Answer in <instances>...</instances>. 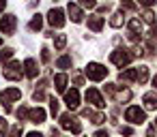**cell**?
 I'll return each mask as SVG.
<instances>
[{"instance_id": "obj_31", "label": "cell", "mask_w": 157, "mask_h": 137, "mask_svg": "<svg viewBox=\"0 0 157 137\" xmlns=\"http://www.w3.org/2000/svg\"><path fill=\"white\" fill-rule=\"evenodd\" d=\"M41 60H43V62H50V49H48V47L41 49Z\"/></svg>"}, {"instance_id": "obj_36", "label": "cell", "mask_w": 157, "mask_h": 137, "mask_svg": "<svg viewBox=\"0 0 157 137\" xmlns=\"http://www.w3.org/2000/svg\"><path fill=\"white\" fill-rule=\"evenodd\" d=\"M26 111H28L26 107H22V109H17V118H22V120H24V118H26Z\"/></svg>"}, {"instance_id": "obj_9", "label": "cell", "mask_w": 157, "mask_h": 137, "mask_svg": "<svg viewBox=\"0 0 157 137\" xmlns=\"http://www.w3.org/2000/svg\"><path fill=\"white\" fill-rule=\"evenodd\" d=\"M20 96H22L20 88H7V90H2V92H0V99H2V103H5V105H9V103L17 101Z\"/></svg>"}, {"instance_id": "obj_40", "label": "cell", "mask_w": 157, "mask_h": 137, "mask_svg": "<svg viewBox=\"0 0 157 137\" xmlns=\"http://www.w3.org/2000/svg\"><path fill=\"white\" fill-rule=\"evenodd\" d=\"M5 7H7V0H0V13L5 11Z\"/></svg>"}, {"instance_id": "obj_15", "label": "cell", "mask_w": 157, "mask_h": 137, "mask_svg": "<svg viewBox=\"0 0 157 137\" xmlns=\"http://www.w3.org/2000/svg\"><path fill=\"white\" fill-rule=\"evenodd\" d=\"M144 107H146L148 111L157 109V96H155V92H146V94H144Z\"/></svg>"}, {"instance_id": "obj_25", "label": "cell", "mask_w": 157, "mask_h": 137, "mask_svg": "<svg viewBox=\"0 0 157 137\" xmlns=\"http://www.w3.org/2000/svg\"><path fill=\"white\" fill-rule=\"evenodd\" d=\"M9 58H13V49H11V47H5L2 52H0V62H5V60H9Z\"/></svg>"}, {"instance_id": "obj_24", "label": "cell", "mask_w": 157, "mask_h": 137, "mask_svg": "<svg viewBox=\"0 0 157 137\" xmlns=\"http://www.w3.org/2000/svg\"><path fill=\"white\" fill-rule=\"evenodd\" d=\"M56 67H58V69H69V67H71V58H69V56L58 58V60H56Z\"/></svg>"}, {"instance_id": "obj_18", "label": "cell", "mask_w": 157, "mask_h": 137, "mask_svg": "<svg viewBox=\"0 0 157 137\" xmlns=\"http://www.w3.org/2000/svg\"><path fill=\"white\" fill-rule=\"evenodd\" d=\"M118 81H136V69H127L118 75Z\"/></svg>"}, {"instance_id": "obj_10", "label": "cell", "mask_w": 157, "mask_h": 137, "mask_svg": "<svg viewBox=\"0 0 157 137\" xmlns=\"http://www.w3.org/2000/svg\"><path fill=\"white\" fill-rule=\"evenodd\" d=\"M86 101H88L90 105H95V107H103V105H105L103 96H101L99 90H95V88H88V90H86Z\"/></svg>"}, {"instance_id": "obj_37", "label": "cell", "mask_w": 157, "mask_h": 137, "mask_svg": "<svg viewBox=\"0 0 157 137\" xmlns=\"http://www.w3.org/2000/svg\"><path fill=\"white\" fill-rule=\"evenodd\" d=\"M121 133H123V135H131V133H133V131H131V128H129V126H123V128H121Z\"/></svg>"}, {"instance_id": "obj_7", "label": "cell", "mask_w": 157, "mask_h": 137, "mask_svg": "<svg viewBox=\"0 0 157 137\" xmlns=\"http://www.w3.org/2000/svg\"><path fill=\"white\" fill-rule=\"evenodd\" d=\"M48 22L52 24V28H63V26H65V13H63L60 9H50Z\"/></svg>"}, {"instance_id": "obj_28", "label": "cell", "mask_w": 157, "mask_h": 137, "mask_svg": "<svg viewBox=\"0 0 157 137\" xmlns=\"http://www.w3.org/2000/svg\"><path fill=\"white\" fill-rule=\"evenodd\" d=\"M80 5L86 7V9H95L97 7V0H80Z\"/></svg>"}, {"instance_id": "obj_2", "label": "cell", "mask_w": 157, "mask_h": 137, "mask_svg": "<svg viewBox=\"0 0 157 137\" xmlns=\"http://www.w3.org/2000/svg\"><path fill=\"white\" fill-rule=\"evenodd\" d=\"M22 75H24V71H22V64H20V62H9V64L2 69V77H5V79L17 81V79H22Z\"/></svg>"}, {"instance_id": "obj_30", "label": "cell", "mask_w": 157, "mask_h": 137, "mask_svg": "<svg viewBox=\"0 0 157 137\" xmlns=\"http://www.w3.org/2000/svg\"><path fill=\"white\" fill-rule=\"evenodd\" d=\"M5 133H7V120L0 118V137H5Z\"/></svg>"}, {"instance_id": "obj_33", "label": "cell", "mask_w": 157, "mask_h": 137, "mask_svg": "<svg viewBox=\"0 0 157 137\" xmlns=\"http://www.w3.org/2000/svg\"><path fill=\"white\" fill-rule=\"evenodd\" d=\"M33 99H35V101H43V99H45V94H43V90H39V92H35V94H33Z\"/></svg>"}, {"instance_id": "obj_8", "label": "cell", "mask_w": 157, "mask_h": 137, "mask_svg": "<svg viewBox=\"0 0 157 137\" xmlns=\"http://www.w3.org/2000/svg\"><path fill=\"white\" fill-rule=\"evenodd\" d=\"M26 120H30V122H35V124L45 122V109H41V107H33V109H28V111H26Z\"/></svg>"}, {"instance_id": "obj_38", "label": "cell", "mask_w": 157, "mask_h": 137, "mask_svg": "<svg viewBox=\"0 0 157 137\" xmlns=\"http://www.w3.org/2000/svg\"><path fill=\"white\" fill-rule=\"evenodd\" d=\"M95 137H108V131H97Z\"/></svg>"}, {"instance_id": "obj_16", "label": "cell", "mask_w": 157, "mask_h": 137, "mask_svg": "<svg viewBox=\"0 0 157 137\" xmlns=\"http://www.w3.org/2000/svg\"><path fill=\"white\" fill-rule=\"evenodd\" d=\"M54 88H56L58 92H65V90H67V75H65V73H60V75L54 77Z\"/></svg>"}, {"instance_id": "obj_26", "label": "cell", "mask_w": 157, "mask_h": 137, "mask_svg": "<svg viewBox=\"0 0 157 137\" xmlns=\"http://www.w3.org/2000/svg\"><path fill=\"white\" fill-rule=\"evenodd\" d=\"M50 114H52V116H56V114H58V101H56L54 96L50 99Z\"/></svg>"}, {"instance_id": "obj_6", "label": "cell", "mask_w": 157, "mask_h": 137, "mask_svg": "<svg viewBox=\"0 0 157 137\" xmlns=\"http://www.w3.org/2000/svg\"><path fill=\"white\" fill-rule=\"evenodd\" d=\"M60 126L67 128V131H71V133H82V124H80L71 114H63V116H60Z\"/></svg>"}, {"instance_id": "obj_3", "label": "cell", "mask_w": 157, "mask_h": 137, "mask_svg": "<svg viewBox=\"0 0 157 137\" xmlns=\"http://www.w3.org/2000/svg\"><path fill=\"white\" fill-rule=\"evenodd\" d=\"M129 60H131V54H129L127 49H114V52L110 54V62H112V64H116L118 69L127 67V64H129Z\"/></svg>"}, {"instance_id": "obj_20", "label": "cell", "mask_w": 157, "mask_h": 137, "mask_svg": "<svg viewBox=\"0 0 157 137\" xmlns=\"http://www.w3.org/2000/svg\"><path fill=\"white\" fill-rule=\"evenodd\" d=\"M41 26H43V17H41V15H35V17L30 20V24H28V28H30V30H35V32H37V30H41Z\"/></svg>"}, {"instance_id": "obj_29", "label": "cell", "mask_w": 157, "mask_h": 137, "mask_svg": "<svg viewBox=\"0 0 157 137\" xmlns=\"http://www.w3.org/2000/svg\"><path fill=\"white\" fill-rule=\"evenodd\" d=\"M11 137H22V126H20V124H15V126L11 128Z\"/></svg>"}, {"instance_id": "obj_12", "label": "cell", "mask_w": 157, "mask_h": 137, "mask_svg": "<svg viewBox=\"0 0 157 137\" xmlns=\"http://www.w3.org/2000/svg\"><path fill=\"white\" fill-rule=\"evenodd\" d=\"M67 13H69V17H71L75 24H80V22L84 20V13H82V9H80L75 2H69V7H67Z\"/></svg>"}, {"instance_id": "obj_19", "label": "cell", "mask_w": 157, "mask_h": 137, "mask_svg": "<svg viewBox=\"0 0 157 137\" xmlns=\"http://www.w3.org/2000/svg\"><path fill=\"white\" fill-rule=\"evenodd\" d=\"M123 22H125V15H123V13H114L112 20H110V26H112V28H121Z\"/></svg>"}, {"instance_id": "obj_32", "label": "cell", "mask_w": 157, "mask_h": 137, "mask_svg": "<svg viewBox=\"0 0 157 137\" xmlns=\"http://www.w3.org/2000/svg\"><path fill=\"white\" fill-rule=\"evenodd\" d=\"M73 81H75V86H82V84H84V77H82L80 73H75V75H73Z\"/></svg>"}, {"instance_id": "obj_17", "label": "cell", "mask_w": 157, "mask_h": 137, "mask_svg": "<svg viewBox=\"0 0 157 137\" xmlns=\"http://www.w3.org/2000/svg\"><path fill=\"white\" fill-rule=\"evenodd\" d=\"M146 79H148V67H138L136 69V81L144 84Z\"/></svg>"}, {"instance_id": "obj_13", "label": "cell", "mask_w": 157, "mask_h": 137, "mask_svg": "<svg viewBox=\"0 0 157 137\" xmlns=\"http://www.w3.org/2000/svg\"><path fill=\"white\" fill-rule=\"evenodd\" d=\"M24 73L28 75V77H37L39 75V69H37V62H35V58H26V62H24Z\"/></svg>"}, {"instance_id": "obj_41", "label": "cell", "mask_w": 157, "mask_h": 137, "mask_svg": "<svg viewBox=\"0 0 157 137\" xmlns=\"http://www.w3.org/2000/svg\"><path fill=\"white\" fill-rule=\"evenodd\" d=\"M0 45H2V39H0Z\"/></svg>"}, {"instance_id": "obj_23", "label": "cell", "mask_w": 157, "mask_h": 137, "mask_svg": "<svg viewBox=\"0 0 157 137\" xmlns=\"http://www.w3.org/2000/svg\"><path fill=\"white\" fill-rule=\"evenodd\" d=\"M65 45H67V37H65V34H56V39H54V47H56V49H63Z\"/></svg>"}, {"instance_id": "obj_39", "label": "cell", "mask_w": 157, "mask_h": 137, "mask_svg": "<svg viewBox=\"0 0 157 137\" xmlns=\"http://www.w3.org/2000/svg\"><path fill=\"white\" fill-rule=\"evenodd\" d=\"M26 137H43V135H41V133H37V131H33V133H28Z\"/></svg>"}, {"instance_id": "obj_5", "label": "cell", "mask_w": 157, "mask_h": 137, "mask_svg": "<svg viewBox=\"0 0 157 137\" xmlns=\"http://www.w3.org/2000/svg\"><path fill=\"white\" fill-rule=\"evenodd\" d=\"M125 120H129L131 124H142L144 120H146V114H144V109H140V107H127V111H125Z\"/></svg>"}, {"instance_id": "obj_34", "label": "cell", "mask_w": 157, "mask_h": 137, "mask_svg": "<svg viewBox=\"0 0 157 137\" xmlns=\"http://www.w3.org/2000/svg\"><path fill=\"white\" fill-rule=\"evenodd\" d=\"M138 2H140L142 7H153V5H155V0H138Z\"/></svg>"}, {"instance_id": "obj_4", "label": "cell", "mask_w": 157, "mask_h": 137, "mask_svg": "<svg viewBox=\"0 0 157 137\" xmlns=\"http://www.w3.org/2000/svg\"><path fill=\"white\" fill-rule=\"evenodd\" d=\"M17 28V17L15 15H2V20H0V32L11 37Z\"/></svg>"}, {"instance_id": "obj_21", "label": "cell", "mask_w": 157, "mask_h": 137, "mask_svg": "<svg viewBox=\"0 0 157 137\" xmlns=\"http://www.w3.org/2000/svg\"><path fill=\"white\" fill-rule=\"evenodd\" d=\"M116 101H118V103H127V101H131V90L116 92Z\"/></svg>"}, {"instance_id": "obj_27", "label": "cell", "mask_w": 157, "mask_h": 137, "mask_svg": "<svg viewBox=\"0 0 157 137\" xmlns=\"http://www.w3.org/2000/svg\"><path fill=\"white\" fill-rule=\"evenodd\" d=\"M142 17H144V22H146V24H151V26H153L155 15H153V11H151V9H148V11H144V15H142Z\"/></svg>"}, {"instance_id": "obj_14", "label": "cell", "mask_w": 157, "mask_h": 137, "mask_svg": "<svg viewBox=\"0 0 157 137\" xmlns=\"http://www.w3.org/2000/svg\"><path fill=\"white\" fill-rule=\"evenodd\" d=\"M88 28H90L93 32H101V28H103V20H101L99 15L88 17Z\"/></svg>"}, {"instance_id": "obj_1", "label": "cell", "mask_w": 157, "mask_h": 137, "mask_svg": "<svg viewBox=\"0 0 157 137\" xmlns=\"http://www.w3.org/2000/svg\"><path fill=\"white\" fill-rule=\"evenodd\" d=\"M84 75L88 79H93V81H101V79L108 77V69L103 64H99V62H88L86 69H84Z\"/></svg>"}, {"instance_id": "obj_22", "label": "cell", "mask_w": 157, "mask_h": 137, "mask_svg": "<svg viewBox=\"0 0 157 137\" xmlns=\"http://www.w3.org/2000/svg\"><path fill=\"white\" fill-rule=\"evenodd\" d=\"M129 30H131L133 34L142 32V22H140V20H131V22H129Z\"/></svg>"}, {"instance_id": "obj_35", "label": "cell", "mask_w": 157, "mask_h": 137, "mask_svg": "<svg viewBox=\"0 0 157 137\" xmlns=\"http://www.w3.org/2000/svg\"><path fill=\"white\" fill-rule=\"evenodd\" d=\"M146 137H155V126H153V124H148V128H146Z\"/></svg>"}, {"instance_id": "obj_11", "label": "cell", "mask_w": 157, "mask_h": 137, "mask_svg": "<svg viewBox=\"0 0 157 137\" xmlns=\"http://www.w3.org/2000/svg\"><path fill=\"white\" fill-rule=\"evenodd\" d=\"M65 105H67L69 109H78V105H80V92H78V90L65 92Z\"/></svg>"}]
</instances>
